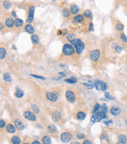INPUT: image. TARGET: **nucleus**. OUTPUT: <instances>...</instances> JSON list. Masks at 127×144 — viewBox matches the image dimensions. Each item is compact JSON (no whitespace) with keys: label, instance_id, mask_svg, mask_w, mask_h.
I'll return each instance as SVG.
<instances>
[{"label":"nucleus","instance_id":"nucleus-38","mask_svg":"<svg viewBox=\"0 0 127 144\" xmlns=\"http://www.w3.org/2000/svg\"><path fill=\"white\" fill-rule=\"evenodd\" d=\"M100 107H101V105L99 104V103H96V104L94 106V108H93L92 114H95V113L98 112L100 111Z\"/></svg>","mask_w":127,"mask_h":144},{"label":"nucleus","instance_id":"nucleus-57","mask_svg":"<svg viewBox=\"0 0 127 144\" xmlns=\"http://www.w3.org/2000/svg\"><path fill=\"white\" fill-rule=\"evenodd\" d=\"M20 144H30L29 143H27V142H25V143H20Z\"/></svg>","mask_w":127,"mask_h":144},{"label":"nucleus","instance_id":"nucleus-59","mask_svg":"<svg viewBox=\"0 0 127 144\" xmlns=\"http://www.w3.org/2000/svg\"><path fill=\"white\" fill-rule=\"evenodd\" d=\"M55 0H52V2H55Z\"/></svg>","mask_w":127,"mask_h":144},{"label":"nucleus","instance_id":"nucleus-32","mask_svg":"<svg viewBox=\"0 0 127 144\" xmlns=\"http://www.w3.org/2000/svg\"><path fill=\"white\" fill-rule=\"evenodd\" d=\"M118 140L120 143H126L127 142V137L125 134H120L118 136Z\"/></svg>","mask_w":127,"mask_h":144},{"label":"nucleus","instance_id":"nucleus-37","mask_svg":"<svg viewBox=\"0 0 127 144\" xmlns=\"http://www.w3.org/2000/svg\"><path fill=\"white\" fill-rule=\"evenodd\" d=\"M100 111H102V112H104V114H107L108 111V106L107 105L105 104V103H103L101 106V107H100Z\"/></svg>","mask_w":127,"mask_h":144},{"label":"nucleus","instance_id":"nucleus-34","mask_svg":"<svg viewBox=\"0 0 127 144\" xmlns=\"http://www.w3.org/2000/svg\"><path fill=\"white\" fill-rule=\"evenodd\" d=\"M115 29L119 31H122L124 29V25L123 24H122L121 22H118L115 25Z\"/></svg>","mask_w":127,"mask_h":144},{"label":"nucleus","instance_id":"nucleus-30","mask_svg":"<svg viewBox=\"0 0 127 144\" xmlns=\"http://www.w3.org/2000/svg\"><path fill=\"white\" fill-rule=\"evenodd\" d=\"M65 81L67 83H69V84H76V83H77L78 80H77V78L75 77H70L69 78H66V79H65Z\"/></svg>","mask_w":127,"mask_h":144},{"label":"nucleus","instance_id":"nucleus-56","mask_svg":"<svg viewBox=\"0 0 127 144\" xmlns=\"http://www.w3.org/2000/svg\"><path fill=\"white\" fill-rule=\"evenodd\" d=\"M116 144H127L126 143H120V142H118L116 143Z\"/></svg>","mask_w":127,"mask_h":144},{"label":"nucleus","instance_id":"nucleus-11","mask_svg":"<svg viewBox=\"0 0 127 144\" xmlns=\"http://www.w3.org/2000/svg\"><path fill=\"white\" fill-rule=\"evenodd\" d=\"M84 20V17L81 13H78L75 15L73 18V23L74 24H81Z\"/></svg>","mask_w":127,"mask_h":144},{"label":"nucleus","instance_id":"nucleus-20","mask_svg":"<svg viewBox=\"0 0 127 144\" xmlns=\"http://www.w3.org/2000/svg\"><path fill=\"white\" fill-rule=\"evenodd\" d=\"M110 112L112 115L118 116L121 113V110L119 107H118V106H111V108L110 109Z\"/></svg>","mask_w":127,"mask_h":144},{"label":"nucleus","instance_id":"nucleus-46","mask_svg":"<svg viewBox=\"0 0 127 144\" xmlns=\"http://www.w3.org/2000/svg\"><path fill=\"white\" fill-rule=\"evenodd\" d=\"M58 75L61 78H63L66 77V73H65V72H63V71H61V72H58Z\"/></svg>","mask_w":127,"mask_h":144},{"label":"nucleus","instance_id":"nucleus-45","mask_svg":"<svg viewBox=\"0 0 127 144\" xmlns=\"http://www.w3.org/2000/svg\"><path fill=\"white\" fill-rule=\"evenodd\" d=\"M101 139L102 141H106V142H108V136H107V134H102L101 135Z\"/></svg>","mask_w":127,"mask_h":144},{"label":"nucleus","instance_id":"nucleus-4","mask_svg":"<svg viewBox=\"0 0 127 144\" xmlns=\"http://www.w3.org/2000/svg\"><path fill=\"white\" fill-rule=\"evenodd\" d=\"M35 6L30 5L28 8V14H27V17L26 19V23L27 24H31L34 18H35Z\"/></svg>","mask_w":127,"mask_h":144},{"label":"nucleus","instance_id":"nucleus-58","mask_svg":"<svg viewBox=\"0 0 127 144\" xmlns=\"http://www.w3.org/2000/svg\"><path fill=\"white\" fill-rule=\"evenodd\" d=\"M126 16H127V9H126Z\"/></svg>","mask_w":127,"mask_h":144},{"label":"nucleus","instance_id":"nucleus-29","mask_svg":"<svg viewBox=\"0 0 127 144\" xmlns=\"http://www.w3.org/2000/svg\"><path fill=\"white\" fill-rule=\"evenodd\" d=\"M83 17L87 18V19H92L93 18V13L90 9H86V10L83 11Z\"/></svg>","mask_w":127,"mask_h":144},{"label":"nucleus","instance_id":"nucleus-31","mask_svg":"<svg viewBox=\"0 0 127 144\" xmlns=\"http://www.w3.org/2000/svg\"><path fill=\"white\" fill-rule=\"evenodd\" d=\"M112 47H113L114 50H115V51L117 53H120L121 52H122V46H119V44H117V43L113 44V45H112Z\"/></svg>","mask_w":127,"mask_h":144},{"label":"nucleus","instance_id":"nucleus-25","mask_svg":"<svg viewBox=\"0 0 127 144\" xmlns=\"http://www.w3.org/2000/svg\"><path fill=\"white\" fill-rule=\"evenodd\" d=\"M7 55V51L5 47H0V59H4L6 57Z\"/></svg>","mask_w":127,"mask_h":144},{"label":"nucleus","instance_id":"nucleus-12","mask_svg":"<svg viewBox=\"0 0 127 144\" xmlns=\"http://www.w3.org/2000/svg\"><path fill=\"white\" fill-rule=\"evenodd\" d=\"M13 124L15 125V127H16L17 130H18V131H22L25 128V126H24L23 123L20 120H19V119H15L13 121Z\"/></svg>","mask_w":127,"mask_h":144},{"label":"nucleus","instance_id":"nucleus-5","mask_svg":"<svg viewBox=\"0 0 127 144\" xmlns=\"http://www.w3.org/2000/svg\"><path fill=\"white\" fill-rule=\"evenodd\" d=\"M58 96H59V94L57 91H50V92H47L45 93L46 99L51 102H56Z\"/></svg>","mask_w":127,"mask_h":144},{"label":"nucleus","instance_id":"nucleus-10","mask_svg":"<svg viewBox=\"0 0 127 144\" xmlns=\"http://www.w3.org/2000/svg\"><path fill=\"white\" fill-rule=\"evenodd\" d=\"M101 56V52L99 49H94L90 53V59L92 61H98Z\"/></svg>","mask_w":127,"mask_h":144},{"label":"nucleus","instance_id":"nucleus-40","mask_svg":"<svg viewBox=\"0 0 127 144\" xmlns=\"http://www.w3.org/2000/svg\"><path fill=\"white\" fill-rule=\"evenodd\" d=\"M30 76L35 78H37V79H39V80H46V78L43 77V76H41V75H38V74H30Z\"/></svg>","mask_w":127,"mask_h":144},{"label":"nucleus","instance_id":"nucleus-21","mask_svg":"<svg viewBox=\"0 0 127 144\" xmlns=\"http://www.w3.org/2000/svg\"><path fill=\"white\" fill-rule=\"evenodd\" d=\"M24 24V21L22 20V19L20 18H16L15 19V21H14V26L17 27V28H20V27H22Z\"/></svg>","mask_w":127,"mask_h":144},{"label":"nucleus","instance_id":"nucleus-39","mask_svg":"<svg viewBox=\"0 0 127 144\" xmlns=\"http://www.w3.org/2000/svg\"><path fill=\"white\" fill-rule=\"evenodd\" d=\"M104 97H105V98H106L107 99H109V100L115 99V97H113L112 96H111L109 92H104Z\"/></svg>","mask_w":127,"mask_h":144},{"label":"nucleus","instance_id":"nucleus-54","mask_svg":"<svg viewBox=\"0 0 127 144\" xmlns=\"http://www.w3.org/2000/svg\"><path fill=\"white\" fill-rule=\"evenodd\" d=\"M62 33H63V31H62V30L58 29V30L57 31V34H58V35H62Z\"/></svg>","mask_w":127,"mask_h":144},{"label":"nucleus","instance_id":"nucleus-43","mask_svg":"<svg viewBox=\"0 0 127 144\" xmlns=\"http://www.w3.org/2000/svg\"><path fill=\"white\" fill-rule=\"evenodd\" d=\"M82 85L83 86H85V87H87V89H92L94 87V84H90V83H82Z\"/></svg>","mask_w":127,"mask_h":144},{"label":"nucleus","instance_id":"nucleus-41","mask_svg":"<svg viewBox=\"0 0 127 144\" xmlns=\"http://www.w3.org/2000/svg\"><path fill=\"white\" fill-rule=\"evenodd\" d=\"M120 39L123 42L127 43V36L126 35L125 33H121L120 34Z\"/></svg>","mask_w":127,"mask_h":144},{"label":"nucleus","instance_id":"nucleus-19","mask_svg":"<svg viewBox=\"0 0 127 144\" xmlns=\"http://www.w3.org/2000/svg\"><path fill=\"white\" fill-rule=\"evenodd\" d=\"M14 96L15 97H17V99H21L23 98L24 96V92L22 89H19V88H17V89L14 92Z\"/></svg>","mask_w":127,"mask_h":144},{"label":"nucleus","instance_id":"nucleus-48","mask_svg":"<svg viewBox=\"0 0 127 144\" xmlns=\"http://www.w3.org/2000/svg\"><path fill=\"white\" fill-rule=\"evenodd\" d=\"M82 144H93L92 142L90 139H84L83 141V143Z\"/></svg>","mask_w":127,"mask_h":144},{"label":"nucleus","instance_id":"nucleus-14","mask_svg":"<svg viewBox=\"0 0 127 144\" xmlns=\"http://www.w3.org/2000/svg\"><path fill=\"white\" fill-rule=\"evenodd\" d=\"M5 129L6 131V132L10 133V134H14L17 131V128L15 127V125L11 123H9L6 125Z\"/></svg>","mask_w":127,"mask_h":144},{"label":"nucleus","instance_id":"nucleus-17","mask_svg":"<svg viewBox=\"0 0 127 144\" xmlns=\"http://www.w3.org/2000/svg\"><path fill=\"white\" fill-rule=\"evenodd\" d=\"M23 29L27 33H28L30 34H35V27H34L33 25H31L30 24H27L25 26H24Z\"/></svg>","mask_w":127,"mask_h":144},{"label":"nucleus","instance_id":"nucleus-6","mask_svg":"<svg viewBox=\"0 0 127 144\" xmlns=\"http://www.w3.org/2000/svg\"><path fill=\"white\" fill-rule=\"evenodd\" d=\"M65 96H66V99H67V101L69 102L70 103H74L76 102V94L72 89H67L66 91V93H65Z\"/></svg>","mask_w":127,"mask_h":144},{"label":"nucleus","instance_id":"nucleus-2","mask_svg":"<svg viewBox=\"0 0 127 144\" xmlns=\"http://www.w3.org/2000/svg\"><path fill=\"white\" fill-rule=\"evenodd\" d=\"M62 52H63V54L66 56H73L75 54L76 51H75V49H74L73 46L71 45L70 43H66V44H64L63 46Z\"/></svg>","mask_w":127,"mask_h":144},{"label":"nucleus","instance_id":"nucleus-52","mask_svg":"<svg viewBox=\"0 0 127 144\" xmlns=\"http://www.w3.org/2000/svg\"><path fill=\"white\" fill-rule=\"evenodd\" d=\"M5 24H2V22H0V31H3L5 29Z\"/></svg>","mask_w":127,"mask_h":144},{"label":"nucleus","instance_id":"nucleus-15","mask_svg":"<svg viewBox=\"0 0 127 144\" xmlns=\"http://www.w3.org/2000/svg\"><path fill=\"white\" fill-rule=\"evenodd\" d=\"M69 12H70L71 15H73V16H75L76 14H78L80 10V7L77 5H76V4L71 5L70 7L69 8Z\"/></svg>","mask_w":127,"mask_h":144},{"label":"nucleus","instance_id":"nucleus-9","mask_svg":"<svg viewBox=\"0 0 127 144\" xmlns=\"http://www.w3.org/2000/svg\"><path fill=\"white\" fill-rule=\"evenodd\" d=\"M23 118L30 121H35L37 120V117L35 114L31 111H25L23 112Z\"/></svg>","mask_w":127,"mask_h":144},{"label":"nucleus","instance_id":"nucleus-26","mask_svg":"<svg viewBox=\"0 0 127 144\" xmlns=\"http://www.w3.org/2000/svg\"><path fill=\"white\" fill-rule=\"evenodd\" d=\"M10 142L12 144H20L21 143V139L18 136H13L11 137Z\"/></svg>","mask_w":127,"mask_h":144},{"label":"nucleus","instance_id":"nucleus-47","mask_svg":"<svg viewBox=\"0 0 127 144\" xmlns=\"http://www.w3.org/2000/svg\"><path fill=\"white\" fill-rule=\"evenodd\" d=\"M89 31H94V24H93L92 22H91V23L89 24Z\"/></svg>","mask_w":127,"mask_h":144},{"label":"nucleus","instance_id":"nucleus-16","mask_svg":"<svg viewBox=\"0 0 127 144\" xmlns=\"http://www.w3.org/2000/svg\"><path fill=\"white\" fill-rule=\"evenodd\" d=\"M14 21L15 20L12 17L6 18L5 20V26L7 28H10H10H13L14 27Z\"/></svg>","mask_w":127,"mask_h":144},{"label":"nucleus","instance_id":"nucleus-27","mask_svg":"<svg viewBox=\"0 0 127 144\" xmlns=\"http://www.w3.org/2000/svg\"><path fill=\"white\" fill-rule=\"evenodd\" d=\"M2 78H3V80L6 81V82H12V81H13V78H12L10 74L8 73V72H6V73L3 74V75H2Z\"/></svg>","mask_w":127,"mask_h":144},{"label":"nucleus","instance_id":"nucleus-23","mask_svg":"<svg viewBox=\"0 0 127 144\" xmlns=\"http://www.w3.org/2000/svg\"><path fill=\"white\" fill-rule=\"evenodd\" d=\"M30 40H31V42L34 45H37L40 42V39L39 36L36 34H31V37H30Z\"/></svg>","mask_w":127,"mask_h":144},{"label":"nucleus","instance_id":"nucleus-44","mask_svg":"<svg viewBox=\"0 0 127 144\" xmlns=\"http://www.w3.org/2000/svg\"><path fill=\"white\" fill-rule=\"evenodd\" d=\"M6 125V122L3 119H0V128H4Z\"/></svg>","mask_w":127,"mask_h":144},{"label":"nucleus","instance_id":"nucleus-24","mask_svg":"<svg viewBox=\"0 0 127 144\" xmlns=\"http://www.w3.org/2000/svg\"><path fill=\"white\" fill-rule=\"evenodd\" d=\"M62 15L63 16L64 18L69 19L71 17V13L69 12V9L68 8H63V10H62Z\"/></svg>","mask_w":127,"mask_h":144},{"label":"nucleus","instance_id":"nucleus-42","mask_svg":"<svg viewBox=\"0 0 127 144\" xmlns=\"http://www.w3.org/2000/svg\"><path fill=\"white\" fill-rule=\"evenodd\" d=\"M76 138L78 139H84L86 138V135L84 133H81V132H79L76 134Z\"/></svg>","mask_w":127,"mask_h":144},{"label":"nucleus","instance_id":"nucleus-53","mask_svg":"<svg viewBox=\"0 0 127 144\" xmlns=\"http://www.w3.org/2000/svg\"><path fill=\"white\" fill-rule=\"evenodd\" d=\"M31 144H41V143L39 140H34L31 143Z\"/></svg>","mask_w":127,"mask_h":144},{"label":"nucleus","instance_id":"nucleus-28","mask_svg":"<svg viewBox=\"0 0 127 144\" xmlns=\"http://www.w3.org/2000/svg\"><path fill=\"white\" fill-rule=\"evenodd\" d=\"M41 143L42 144H51L52 139L49 136H44L41 138Z\"/></svg>","mask_w":127,"mask_h":144},{"label":"nucleus","instance_id":"nucleus-33","mask_svg":"<svg viewBox=\"0 0 127 144\" xmlns=\"http://www.w3.org/2000/svg\"><path fill=\"white\" fill-rule=\"evenodd\" d=\"M2 6H3L4 9H10L12 6V4L10 1H8V0H4L3 2H2Z\"/></svg>","mask_w":127,"mask_h":144},{"label":"nucleus","instance_id":"nucleus-1","mask_svg":"<svg viewBox=\"0 0 127 144\" xmlns=\"http://www.w3.org/2000/svg\"><path fill=\"white\" fill-rule=\"evenodd\" d=\"M70 44L73 46L74 49H75L76 53L78 55H80L83 52V50L85 49V45L83 42L80 39H74L73 40L70 41Z\"/></svg>","mask_w":127,"mask_h":144},{"label":"nucleus","instance_id":"nucleus-36","mask_svg":"<svg viewBox=\"0 0 127 144\" xmlns=\"http://www.w3.org/2000/svg\"><path fill=\"white\" fill-rule=\"evenodd\" d=\"M31 110H32V111L35 113V114H39V113H40V108L36 104H32Z\"/></svg>","mask_w":127,"mask_h":144},{"label":"nucleus","instance_id":"nucleus-51","mask_svg":"<svg viewBox=\"0 0 127 144\" xmlns=\"http://www.w3.org/2000/svg\"><path fill=\"white\" fill-rule=\"evenodd\" d=\"M104 124H106L107 126H108V125H109L110 124H112V121H111V120H109V121H104Z\"/></svg>","mask_w":127,"mask_h":144},{"label":"nucleus","instance_id":"nucleus-22","mask_svg":"<svg viewBox=\"0 0 127 144\" xmlns=\"http://www.w3.org/2000/svg\"><path fill=\"white\" fill-rule=\"evenodd\" d=\"M87 117V114L83 111H78L76 114V118L79 121H83Z\"/></svg>","mask_w":127,"mask_h":144},{"label":"nucleus","instance_id":"nucleus-35","mask_svg":"<svg viewBox=\"0 0 127 144\" xmlns=\"http://www.w3.org/2000/svg\"><path fill=\"white\" fill-rule=\"evenodd\" d=\"M66 39L68 41H69V42H70V41H72L74 39H76V34L74 33H69V34H67V35L66 36Z\"/></svg>","mask_w":127,"mask_h":144},{"label":"nucleus","instance_id":"nucleus-3","mask_svg":"<svg viewBox=\"0 0 127 144\" xmlns=\"http://www.w3.org/2000/svg\"><path fill=\"white\" fill-rule=\"evenodd\" d=\"M105 118H107V114H104V112L99 111L98 112L92 114L91 118V121L92 123H95V122H98Z\"/></svg>","mask_w":127,"mask_h":144},{"label":"nucleus","instance_id":"nucleus-7","mask_svg":"<svg viewBox=\"0 0 127 144\" xmlns=\"http://www.w3.org/2000/svg\"><path fill=\"white\" fill-rule=\"evenodd\" d=\"M94 85L95 87V89L98 91H103V92H105L108 89L107 84L101 80H96L94 83Z\"/></svg>","mask_w":127,"mask_h":144},{"label":"nucleus","instance_id":"nucleus-8","mask_svg":"<svg viewBox=\"0 0 127 144\" xmlns=\"http://www.w3.org/2000/svg\"><path fill=\"white\" fill-rule=\"evenodd\" d=\"M73 134L70 131H64V132H63L60 135V139L64 143H69L73 139Z\"/></svg>","mask_w":127,"mask_h":144},{"label":"nucleus","instance_id":"nucleus-13","mask_svg":"<svg viewBox=\"0 0 127 144\" xmlns=\"http://www.w3.org/2000/svg\"><path fill=\"white\" fill-rule=\"evenodd\" d=\"M52 120H53L55 122H56V123H59V121L62 119V114L59 111H55L52 113Z\"/></svg>","mask_w":127,"mask_h":144},{"label":"nucleus","instance_id":"nucleus-55","mask_svg":"<svg viewBox=\"0 0 127 144\" xmlns=\"http://www.w3.org/2000/svg\"><path fill=\"white\" fill-rule=\"evenodd\" d=\"M70 144H80L79 142H77V141H73V142H72Z\"/></svg>","mask_w":127,"mask_h":144},{"label":"nucleus","instance_id":"nucleus-18","mask_svg":"<svg viewBox=\"0 0 127 144\" xmlns=\"http://www.w3.org/2000/svg\"><path fill=\"white\" fill-rule=\"evenodd\" d=\"M48 131L50 134H52V135H56V134H58V129H57V128H56V126L55 125H54V124H49L48 126Z\"/></svg>","mask_w":127,"mask_h":144},{"label":"nucleus","instance_id":"nucleus-50","mask_svg":"<svg viewBox=\"0 0 127 144\" xmlns=\"http://www.w3.org/2000/svg\"><path fill=\"white\" fill-rule=\"evenodd\" d=\"M11 15H12V17H13L17 18V13H16V11H15V10H12Z\"/></svg>","mask_w":127,"mask_h":144},{"label":"nucleus","instance_id":"nucleus-49","mask_svg":"<svg viewBox=\"0 0 127 144\" xmlns=\"http://www.w3.org/2000/svg\"><path fill=\"white\" fill-rule=\"evenodd\" d=\"M63 31V33H62V36H66L67 34H68V31L66 29H63L62 30Z\"/></svg>","mask_w":127,"mask_h":144},{"label":"nucleus","instance_id":"nucleus-60","mask_svg":"<svg viewBox=\"0 0 127 144\" xmlns=\"http://www.w3.org/2000/svg\"><path fill=\"white\" fill-rule=\"evenodd\" d=\"M0 73H1V71H0Z\"/></svg>","mask_w":127,"mask_h":144}]
</instances>
